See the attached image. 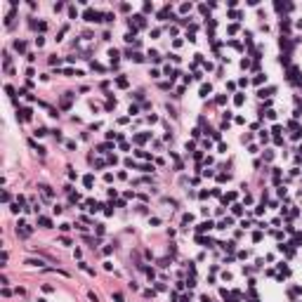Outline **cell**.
Segmentation results:
<instances>
[{"instance_id":"cell-1","label":"cell","mask_w":302,"mask_h":302,"mask_svg":"<svg viewBox=\"0 0 302 302\" xmlns=\"http://www.w3.org/2000/svg\"><path fill=\"white\" fill-rule=\"evenodd\" d=\"M19 113H21V116H19V121H31V109H21Z\"/></svg>"},{"instance_id":"cell-2","label":"cell","mask_w":302,"mask_h":302,"mask_svg":"<svg viewBox=\"0 0 302 302\" xmlns=\"http://www.w3.org/2000/svg\"><path fill=\"white\" fill-rule=\"evenodd\" d=\"M71 97H73V95H71V92H66V97L62 99V109H68V106H71Z\"/></svg>"},{"instance_id":"cell-3","label":"cell","mask_w":302,"mask_h":302,"mask_svg":"<svg viewBox=\"0 0 302 302\" xmlns=\"http://www.w3.org/2000/svg\"><path fill=\"white\" fill-rule=\"evenodd\" d=\"M38 224H40V227H52L50 217H38Z\"/></svg>"},{"instance_id":"cell-4","label":"cell","mask_w":302,"mask_h":302,"mask_svg":"<svg viewBox=\"0 0 302 302\" xmlns=\"http://www.w3.org/2000/svg\"><path fill=\"white\" fill-rule=\"evenodd\" d=\"M38 189H40V191H43V194H45V196H52V189H50V187H47V184H40V187H38Z\"/></svg>"},{"instance_id":"cell-5","label":"cell","mask_w":302,"mask_h":302,"mask_svg":"<svg viewBox=\"0 0 302 302\" xmlns=\"http://www.w3.org/2000/svg\"><path fill=\"white\" fill-rule=\"evenodd\" d=\"M208 229H212V222H203V224H198V231H208Z\"/></svg>"},{"instance_id":"cell-6","label":"cell","mask_w":302,"mask_h":302,"mask_svg":"<svg viewBox=\"0 0 302 302\" xmlns=\"http://www.w3.org/2000/svg\"><path fill=\"white\" fill-rule=\"evenodd\" d=\"M210 92H212V87H210V85H203V87H201V97H208Z\"/></svg>"},{"instance_id":"cell-7","label":"cell","mask_w":302,"mask_h":302,"mask_svg":"<svg viewBox=\"0 0 302 302\" xmlns=\"http://www.w3.org/2000/svg\"><path fill=\"white\" fill-rule=\"evenodd\" d=\"M26 265H31V267H40L43 262H40V260H33V257H29V260H26Z\"/></svg>"},{"instance_id":"cell-8","label":"cell","mask_w":302,"mask_h":302,"mask_svg":"<svg viewBox=\"0 0 302 302\" xmlns=\"http://www.w3.org/2000/svg\"><path fill=\"white\" fill-rule=\"evenodd\" d=\"M14 47H17L19 52H24V50H26V43H21V40H17V43H14Z\"/></svg>"},{"instance_id":"cell-9","label":"cell","mask_w":302,"mask_h":302,"mask_svg":"<svg viewBox=\"0 0 302 302\" xmlns=\"http://www.w3.org/2000/svg\"><path fill=\"white\" fill-rule=\"evenodd\" d=\"M116 83H118V87H128V78H123V76H121Z\"/></svg>"},{"instance_id":"cell-10","label":"cell","mask_w":302,"mask_h":302,"mask_svg":"<svg viewBox=\"0 0 302 302\" xmlns=\"http://www.w3.org/2000/svg\"><path fill=\"white\" fill-rule=\"evenodd\" d=\"M286 29H290V21L288 19H281V31H286Z\"/></svg>"},{"instance_id":"cell-11","label":"cell","mask_w":302,"mask_h":302,"mask_svg":"<svg viewBox=\"0 0 302 302\" xmlns=\"http://www.w3.org/2000/svg\"><path fill=\"white\" fill-rule=\"evenodd\" d=\"M45 134H47L45 128H38V130H35V137H45Z\"/></svg>"},{"instance_id":"cell-12","label":"cell","mask_w":302,"mask_h":302,"mask_svg":"<svg viewBox=\"0 0 302 302\" xmlns=\"http://www.w3.org/2000/svg\"><path fill=\"white\" fill-rule=\"evenodd\" d=\"M265 80H267V78H265V73H260V76L255 78V83H257V85H260V83H265Z\"/></svg>"},{"instance_id":"cell-13","label":"cell","mask_w":302,"mask_h":302,"mask_svg":"<svg viewBox=\"0 0 302 302\" xmlns=\"http://www.w3.org/2000/svg\"><path fill=\"white\" fill-rule=\"evenodd\" d=\"M83 182H85V187H92V175H87V177H85Z\"/></svg>"},{"instance_id":"cell-14","label":"cell","mask_w":302,"mask_h":302,"mask_svg":"<svg viewBox=\"0 0 302 302\" xmlns=\"http://www.w3.org/2000/svg\"><path fill=\"white\" fill-rule=\"evenodd\" d=\"M234 101L238 104V106H241V104H243V95H236V97H234Z\"/></svg>"}]
</instances>
